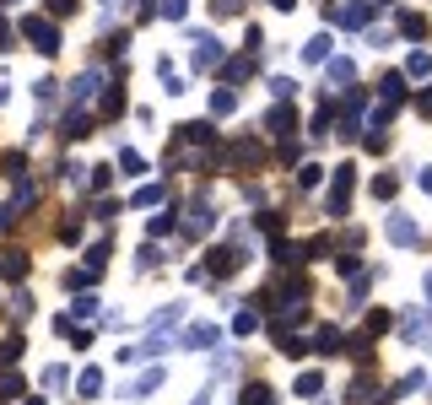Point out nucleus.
<instances>
[{
  "label": "nucleus",
  "instance_id": "72a5a7b5",
  "mask_svg": "<svg viewBox=\"0 0 432 405\" xmlns=\"http://www.w3.org/2000/svg\"><path fill=\"white\" fill-rule=\"evenodd\" d=\"M421 189H427V195H432V168H427V173H421Z\"/></svg>",
  "mask_w": 432,
  "mask_h": 405
},
{
  "label": "nucleus",
  "instance_id": "f03ea898",
  "mask_svg": "<svg viewBox=\"0 0 432 405\" xmlns=\"http://www.w3.org/2000/svg\"><path fill=\"white\" fill-rule=\"evenodd\" d=\"M373 11H378L373 0H351V6H335L330 22H335V27H368V22H373Z\"/></svg>",
  "mask_w": 432,
  "mask_h": 405
},
{
  "label": "nucleus",
  "instance_id": "4be33fe9",
  "mask_svg": "<svg viewBox=\"0 0 432 405\" xmlns=\"http://www.w3.org/2000/svg\"><path fill=\"white\" fill-rule=\"evenodd\" d=\"M248 71H254V60H227V81H243Z\"/></svg>",
  "mask_w": 432,
  "mask_h": 405
},
{
  "label": "nucleus",
  "instance_id": "473e14b6",
  "mask_svg": "<svg viewBox=\"0 0 432 405\" xmlns=\"http://www.w3.org/2000/svg\"><path fill=\"white\" fill-rule=\"evenodd\" d=\"M271 6H276V11H292V6H297V0H271Z\"/></svg>",
  "mask_w": 432,
  "mask_h": 405
},
{
  "label": "nucleus",
  "instance_id": "0eeeda50",
  "mask_svg": "<svg viewBox=\"0 0 432 405\" xmlns=\"http://www.w3.org/2000/svg\"><path fill=\"white\" fill-rule=\"evenodd\" d=\"M216 341H222V330H216V324H195V330L184 335L189 351H206V346H216Z\"/></svg>",
  "mask_w": 432,
  "mask_h": 405
},
{
  "label": "nucleus",
  "instance_id": "7c9ffc66",
  "mask_svg": "<svg viewBox=\"0 0 432 405\" xmlns=\"http://www.w3.org/2000/svg\"><path fill=\"white\" fill-rule=\"evenodd\" d=\"M0 49H11V27L0 22Z\"/></svg>",
  "mask_w": 432,
  "mask_h": 405
},
{
  "label": "nucleus",
  "instance_id": "9d476101",
  "mask_svg": "<svg viewBox=\"0 0 432 405\" xmlns=\"http://www.w3.org/2000/svg\"><path fill=\"white\" fill-rule=\"evenodd\" d=\"M303 60H308V65H319V60H330V33H319V38H308V44H303Z\"/></svg>",
  "mask_w": 432,
  "mask_h": 405
},
{
  "label": "nucleus",
  "instance_id": "39448f33",
  "mask_svg": "<svg viewBox=\"0 0 432 405\" xmlns=\"http://www.w3.org/2000/svg\"><path fill=\"white\" fill-rule=\"evenodd\" d=\"M378 103H383V109H400V103H406V76H400V71H389L378 81Z\"/></svg>",
  "mask_w": 432,
  "mask_h": 405
},
{
  "label": "nucleus",
  "instance_id": "2f4dec72",
  "mask_svg": "<svg viewBox=\"0 0 432 405\" xmlns=\"http://www.w3.org/2000/svg\"><path fill=\"white\" fill-rule=\"evenodd\" d=\"M421 286H427V314H432V270H427V281H421Z\"/></svg>",
  "mask_w": 432,
  "mask_h": 405
},
{
  "label": "nucleus",
  "instance_id": "6ab92c4d",
  "mask_svg": "<svg viewBox=\"0 0 432 405\" xmlns=\"http://www.w3.org/2000/svg\"><path fill=\"white\" fill-rule=\"evenodd\" d=\"M233 330H238V335H254V330H259V314H254V308H243V314L233 319Z\"/></svg>",
  "mask_w": 432,
  "mask_h": 405
},
{
  "label": "nucleus",
  "instance_id": "c85d7f7f",
  "mask_svg": "<svg viewBox=\"0 0 432 405\" xmlns=\"http://www.w3.org/2000/svg\"><path fill=\"white\" fill-rule=\"evenodd\" d=\"M49 11H54V16H71V11H76V0H49Z\"/></svg>",
  "mask_w": 432,
  "mask_h": 405
},
{
  "label": "nucleus",
  "instance_id": "1a4fd4ad",
  "mask_svg": "<svg viewBox=\"0 0 432 405\" xmlns=\"http://www.w3.org/2000/svg\"><path fill=\"white\" fill-rule=\"evenodd\" d=\"M395 22H400L406 38H427V16H421V11H395Z\"/></svg>",
  "mask_w": 432,
  "mask_h": 405
},
{
  "label": "nucleus",
  "instance_id": "a211bd4d",
  "mask_svg": "<svg viewBox=\"0 0 432 405\" xmlns=\"http://www.w3.org/2000/svg\"><path fill=\"white\" fill-rule=\"evenodd\" d=\"M351 76H357V65H351V60H330V81H335V86L351 81Z\"/></svg>",
  "mask_w": 432,
  "mask_h": 405
},
{
  "label": "nucleus",
  "instance_id": "cd10ccee",
  "mask_svg": "<svg viewBox=\"0 0 432 405\" xmlns=\"http://www.w3.org/2000/svg\"><path fill=\"white\" fill-rule=\"evenodd\" d=\"M389 330V314H368V335H383Z\"/></svg>",
  "mask_w": 432,
  "mask_h": 405
},
{
  "label": "nucleus",
  "instance_id": "a878e982",
  "mask_svg": "<svg viewBox=\"0 0 432 405\" xmlns=\"http://www.w3.org/2000/svg\"><path fill=\"white\" fill-rule=\"evenodd\" d=\"M421 384H427V379H421V373H406V379H400V389H395V394H416Z\"/></svg>",
  "mask_w": 432,
  "mask_h": 405
},
{
  "label": "nucleus",
  "instance_id": "2eb2a0df",
  "mask_svg": "<svg viewBox=\"0 0 432 405\" xmlns=\"http://www.w3.org/2000/svg\"><path fill=\"white\" fill-rule=\"evenodd\" d=\"M395 189H400L395 173H378V179H373V195H378V200H395Z\"/></svg>",
  "mask_w": 432,
  "mask_h": 405
},
{
  "label": "nucleus",
  "instance_id": "aec40b11",
  "mask_svg": "<svg viewBox=\"0 0 432 405\" xmlns=\"http://www.w3.org/2000/svg\"><path fill=\"white\" fill-rule=\"evenodd\" d=\"M81 394H86V400H92V394H103V373H98V368L81 373Z\"/></svg>",
  "mask_w": 432,
  "mask_h": 405
},
{
  "label": "nucleus",
  "instance_id": "412c9836",
  "mask_svg": "<svg viewBox=\"0 0 432 405\" xmlns=\"http://www.w3.org/2000/svg\"><path fill=\"white\" fill-rule=\"evenodd\" d=\"M233 109H238L233 92H211V114H233Z\"/></svg>",
  "mask_w": 432,
  "mask_h": 405
},
{
  "label": "nucleus",
  "instance_id": "6e6552de",
  "mask_svg": "<svg viewBox=\"0 0 432 405\" xmlns=\"http://www.w3.org/2000/svg\"><path fill=\"white\" fill-rule=\"evenodd\" d=\"M313 351H324V356L346 351V346H341V330H335V324H319V335H313Z\"/></svg>",
  "mask_w": 432,
  "mask_h": 405
},
{
  "label": "nucleus",
  "instance_id": "4468645a",
  "mask_svg": "<svg viewBox=\"0 0 432 405\" xmlns=\"http://www.w3.org/2000/svg\"><path fill=\"white\" fill-rule=\"evenodd\" d=\"M319 179H324L319 162H303V168H297V184H303V189H319Z\"/></svg>",
  "mask_w": 432,
  "mask_h": 405
},
{
  "label": "nucleus",
  "instance_id": "ddd939ff",
  "mask_svg": "<svg viewBox=\"0 0 432 405\" xmlns=\"http://www.w3.org/2000/svg\"><path fill=\"white\" fill-rule=\"evenodd\" d=\"M265 124H271L276 135H292V124H297V119H292V109L281 103V109H271V119H265Z\"/></svg>",
  "mask_w": 432,
  "mask_h": 405
},
{
  "label": "nucleus",
  "instance_id": "bb28decb",
  "mask_svg": "<svg viewBox=\"0 0 432 405\" xmlns=\"http://www.w3.org/2000/svg\"><path fill=\"white\" fill-rule=\"evenodd\" d=\"M157 384H162V373H146V379H136V389H130V394H151Z\"/></svg>",
  "mask_w": 432,
  "mask_h": 405
},
{
  "label": "nucleus",
  "instance_id": "5701e85b",
  "mask_svg": "<svg viewBox=\"0 0 432 405\" xmlns=\"http://www.w3.org/2000/svg\"><path fill=\"white\" fill-rule=\"evenodd\" d=\"M184 11H189V0H162V16H168V22H179Z\"/></svg>",
  "mask_w": 432,
  "mask_h": 405
},
{
  "label": "nucleus",
  "instance_id": "c756f323",
  "mask_svg": "<svg viewBox=\"0 0 432 405\" xmlns=\"http://www.w3.org/2000/svg\"><path fill=\"white\" fill-rule=\"evenodd\" d=\"M416 109H421V114L432 119V92H421V98H416Z\"/></svg>",
  "mask_w": 432,
  "mask_h": 405
},
{
  "label": "nucleus",
  "instance_id": "423d86ee",
  "mask_svg": "<svg viewBox=\"0 0 432 405\" xmlns=\"http://www.w3.org/2000/svg\"><path fill=\"white\" fill-rule=\"evenodd\" d=\"M211 65H222V44L216 38H195V71H211Z\"/></svg>",
  "mask_w": 432,
  "mask_h": 405
},
{
  "label": "nucleus",
  "instance_id": "f8f14e48",
  "mask_svg": "<svg viewBox=\"0 0 432 405\" xmlns=\"http://www.w3.org/2000/svg\"><path fill=\"white\" fill-rule=\"evenodd\" d=\"M184 227H189V233H206V227H211V206H206V200H195V206H189V221H184Z\"/></svg>",
  "mask_w": 432,
  "mask_h": 405
},
{
  "label": "nucleus",
  "instance_id": "20e7f679",
  "mask_svg": "<svg viewBox=\"0 0 432 405\" xmlns=\"http://www.w3.org/2000/svg\"><path fill=\"white\" fill-rule=\"evenodd\" d=\"M416 221H411L406 216V211H395V216H389V244H395V249H411V244H416Z\"/></svg>",
  "mask_w": 432,
  "mask_h": 405
},
{
  "label": "nucleus",
  "instance_id": "9b49d317",
  "mask_svg": "<svg viewBox=\"0 0 432 405\" xmlns=\"http://www.w3.org/2000/svg\"><path fill=\"white\" fill-rule=\"evenodd\" d=\"M98 81H103L98 71H81V76H76V86H71V98H76V103H81V98H92V92H98Z\"/></svg>",
  "mask_w": 432,
  "mask_h": 405
},
{
  "label": "nucleus",
  "instance_id": "f3484780",
  "mask_svg": "<svg viewBox=\"0 0 432 405\" xmlns=\"http://www.w3.org/2000/svg\"><path fill=\"white\" fill-rule=\"evenodd\" d=\"M292 389H297V394H319V389H324V379H319V373H297Z\"/></svg>",
  "mask_w": 432,
  "mask_h": 405
},
{
  "label": "nucleus",
  "instance_id": "393cba45",
  "mask_svg": "<svg viewBox=\"0 0 432 405\" xmlns=\"http://www.w3.org/2000/svg\"><path fill=\"white\" fill-rule=\"evenodd\" d=\"M157 200H162V189H157V184H146V189H136V206H157Z\"/></svg>",
  "mask_w": 432,
  "mask_h": 405
},
{
  "label": "nucleus",
  "instance_id": "dca6fc26",
  "mask_svg": "<svg viewBox=\"0 0 432 405\" xmlns=\"http://www.w3.org/2000/svg\"><path fill=\"white\" fill-rule=\"evenodd\" d=\"M406 76H432V54H427V49H416V54L406 60Z\"/></svg>",
  "mask_w": 432,
  "mask_h": 405
},
{
  "label": "nucleus",
  "instance_id": "7ed1b4c3",
  "mask_svg": "<svg viewBox=\"0 0 432 405\" xmlns=\"http://www.w3.org/2000/svg\"><path fill=\"white\" fill-rule=\"evenodd\" d=\"M22 33L33 38V49H38V54H54V49H60V33H54V22H44V16H27Z\"/></svg>",
  "mask_w": 432,
  "mask_h": 405
},
{
  "label": "nucleus",
  "instance_id": "b1692460",
  "mask_svg": "<svg viewBox=\"0 0 432 405\" xmlns=\"http://www.w3.org/2000/svg\"><path fill=\"white\" fill-rule=\"evenodd\" d=\"M368 389H373L368 379H357V384H346V400H351V405H357V400H368Z\"/></svg>",
  "mask_w": 432,
  "mask_h": 405
},
{
  "label": "nucleus",
  "instance_id": "f257e3e1",
  "mask_svg": "<svg viewBox=\"0 0 432 405\" xmlns=\"http://www.w3.org/2000/svg\"><path fill=\"white\" fill-rule=\"evenodd\" d=\"M351 195H357V168L346 162V168H335V184H330V200H324V211H330V216H346Z\"/></svg>",
  "mask_w": 432,
  "mask_h": 405
}]
</instances>
